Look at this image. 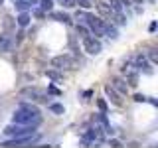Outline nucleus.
Wrapping results in <instances>:
<instances>
[{"instance_id":"f257e3e1","label":"nucleus","mask_w":158,"mask_h":148,"mask_svg":"<svg viewBox=\"0 0 158 148\" xmlns=\"http://www.w3.org/2000/svg\"><path fill=\"white\" fill-rule=\"evenodd\" d=\"M14 122H18V125H30V126H38L40 121H42V117L40 115H32V113L24 111V109H18L16 113H14L12 117Z\"/></svg>"},{"instance_id":"f03ea898","label":"nucleus","mask_w":158,"mask_h":148,"mask_svg":"<svg viewBox=\"0 0 158 148\" xmlns=\"http://www.w3.org/2000/svg\"><path fill=\"white\" fill-rule=\"evenodd\" d=\"M4 134L10 138H16V136H26V134H36V126H30V125H10L4 128Z\"/></svg>"},{"instance_id":"7ed1b4c3","label":"nucleus","mask_w":158,"mask_h":148,"mask_svg":"<svg viewBox=\"0 0 158 148\" xmlns=\"http://www.w3.org/2000/svg\"><path fill=\"white\" fill-rule=\"evenodd\" d=\"M85 22L91 26V30H93V34H95V36H105V26H107V22H105L103 18L93 16V14H85Z\"/></svg>"},{"instance_id":"20e7f679","label":"nucleus","mask_w":158,"mask_h":148,"mask_svg":"<svg viewBox=\"0 0 158 148\" xmlns=\"http://www.w3.org/2000/svg\"><path fill=\"white\" fill-rule=\"evenodd\" d=\"M83 47H85V51L87 53H91V56H97V53H101V42H99V38L97 36H87V38H83Z\"/></svg>"},{"instance_id":"39448f33","label":"nucleus","mask_w":158,"mask_h":148,"mask_svg":"<svg viewBox=\"0 0 158 148\" xmlns=\"http://www.w3.org/2000/svg\"><path fill=\"white\" fill-rule=\"evenodd\" d=\"M20 97H26V99H32V101H40V103H46L48 101V95L44 91H40L36 87H26L20 91Z\"/></svg>"},{"instance_id":"423d86ee","label":"nucleus","mask_w":158,"mask_h":148,"mask_svg":"<svg viewBox=\"0 0 158 148\" xmlns=\"http://www.w3.org/2000/svg\"><path fill=\"white\" fill-rule=\"evenodd\" d=\"M73 65H75V61L69 56H56L52 59V67H56V69H69Z\"/></svg>"},{"instance_id":"0eeeda50","label":"nucleus","mask_w":158,"mask_h":148,"mask_svg":"<svg viewBox=\"0 0 158 148\" xmlns=\"http://www.w3.org/2000/svg\"><path fill=\"white\" fill-rule=\"evenodd\" d=\"M12 47H14V39L10 34H0V51H12Z\"/></svg>"},{"instance_id":"6e6552de","label":"nucleus","mask_w":158,"mask_h":148,"mask_svg":"<svg viewBox=\"0 0 158 148\" xmlns=\"http://www.w3.org/2000/svg\"><path fill=\"white\" fill-rule=\"evenodd\" d=\"M105 95H107L109 99H111V103H113V105H117V107H121V105H123L121 97L117 95V91H115V89H113L111 85H105Z\"/></svg>"},{"instance_id":"1a4fd4ad","label":"nucleus","mask_w":158,"mask_h":148,"mask_svg":"<svg viewBox=\"0 0 158 148\" xmlns=\"http://www.w3.org/2000/svg\"><path fill=\"white\" fill-rule=\"evenodd\" d=\"M113 89H117L121 95H127L128 93V85H127V81H123V79H118V77H115L113 79V85H111Z\"/></svg>"},{"instance_id":"9d476101","label":"nucleus","mask_w":158,"mask_h":148,"mask_svg":"<svg viewBox=\"0 0 158 148\" xmlns=\"http://www.w3.org/2000/svg\"><path fill=\"white\" fill-rule=\"evenodd\" d=\"M123 69H125V73H127V81H128V85H132V87L138 85V75L131 69V65H125Z\"/></svg>"},{"instance_id":"9b49d317","label":"nucleus","mask_w":158,"mask_h":148,"mask_svg":"<svg viewBox=\"0 0 158 148\" xmlns=\"http://www.w3.org/2000/svg\"><path fill=\"white\" fill-rule=\"evenodd\" d=\"M95 4H97V10H99L101 16H107V18L113 16V10H111V6H109L107 2H95Z\"/></svg>"},{"instance_id":"f8f14e48","label":"nucleus","mask_w":158,"mask_h":148,"mask_svg":"<svg viewBox=\"0 0 158 148\" xmlns=\"http://www.w3.org/2000/svg\"><path fill=\"white\" fill-rule=\"evenodd\" d=\"M30 20H32V18H30V14H28V12H20V16L16 18V22H18V26H20V28H26L28 24H30Z\"/></svg>"},{"instance_id":"ddd939ff","label":"nucleus","mask_w":158,"mask_h":148,"mask_svg":"<svg viewBox=\"0 0 158 148\" xmlns=\"http://www.w3.org/2000/svg\"><path fill=\"white\" fill-rule=\"evenodd\" d=\"M52 18L57 20V22H63V24H71V18L65 12H52Z\"/></svg>"},{"instance_id":"4468645a","label":"nucleus","mask_w":158,"mask_h":148,"mask_svg":"<svg viewBox=\"0 0 158 148\" xmlns=\"http://www.w3.org/2000/svg\"><path fill=\"white\" fill-rule=\"evenodd\" d=\"M20 109H24V111H28V113H32V115H40V109L36 105H32V103H20Z\"/></svg>"},{"instance_id":"2eb2a0df","label":"nucleus","mask_w":158,"mask_h":148,"mask_svg":"<svg viewBox=\"0 0 158 148\" xmlns=\"http://www.w3.org/2000/svg\"><path fill=\"white\" fill-rule=\"evenodd\" d=\"M14 2H16V10H18V12H28V8H30L28 0H14Z\"/></svg>"},{"instance_id":"dca6fc26","label":"nucleus","mask_w":158,"mask_h":148,"mask_svg":"<svg viewBox=\"0 0 158 148\" xmlns=\"http://www.w3.org/2000/svg\"><path fill=\"white\" fill-rule=\"evenodd\" d=\"M38 2H40V8H42L44 12H52V8H53L52 0H38Z\"/></svg>"},{"instance_id":"f3484780","label":"nucleus","mask_w":158,"mask_h":148,"mask_svg":"<svg viewBox=\"0 0 158 148\" xmlns=\"http://www.w3.org/2000/svg\"><path fill=\"white\" fill-rule=\"evenodd\" d=\"M105 36H109L111 39H117V38H118V34H117V30L113 28L111 24H107V26H105Z\"/></svg>"},{"instance_id":"a211bd4d","label":"nucleus","mask_w":158,"mask_h":148,"mask_svg":"<svg viewBox=\"0 0 158 148\" xmlns=\"http://www.w3.org/2000/svg\"><path fill=\"white\" fill-rule=\"evenodd\" d=\"M111 10L113 12H123V0H111Z\"/></svg>"},{"instance_id":"6ab92c4d","label":"nucleus","mask_w":158,"mask_h":148,"mask_svg":"<svg viewBox=\"0 0 158 148\" xmlns=\"http://www.w3.org/2000/svg\"><path fill=\"white\" fill-rule=\"evenodd\" d=\"M49 111L56 113V115H63V105H59V103H52V105H49Z\"/></svg>"},{"instance_id":"aec40b11","label":"nucleus","mask_w":158,"mask_h":148,"mask_svg":"<svg viewBox=\"0 0 158 148\" xmlns=\"http://www.w3.org/2000/svg\"><path fill=\"white\" fill-rule=\"evenodd\" d=\"M77 36H79V38H81V39L89 36V30H87L85 26H83V24H79V26H77Z\"/></svg>"},{"instance_id":"412c9836","label":"nucleus","mask_w":158,"mask_h":148,"mask_svg":"<svg viewBox=\"0 0 158 148\" xmlns=\"http://www.w3.org/2000/svg\"><path fill=\"white\" fill-rule=\"evenodd\" d=\"M136 67H138V69L148 67V61H146V57H144V56H138V57H136Z\"/></svg>"},{"instance_id":"4be33fe9","label":"nucleus","mask_w":158,"mask_h":148,"mask_svg":"<svg viewBox=\"0 0 158 148\" xmlns=\"http://www.w3.org/2000/svg\"><path fill=\"white\" fill-rule=\"evenodd\" d=\"M48 77H49V79H53V81H61V79H63L57 71H53V69H49V71H48Z\"/></svg>"},{"instance_id":"5701e85b","label":"nucleus","mask_w":158,"mask_h":148,"mask_svg":"<svg viewBox=\"0 0 158 148\" xmlns=\"http://www.w3.org/2000/svg\"><path fill=\"white\" fill-rule=\"evenodd\" d=\"M75 4H79L81 8H85V10H89L93 6V2H89V0H75Z\"/></svg>"},{"instance_id":"b1692460","label":"nucleus","mask_w":158,"mask_h":148,"mask_svg":"<svg viewBox=\"0 0 158 148\" xmlns=\"http://www.w3.org/2000/svg\"><path fill=\"white\" fill-rule=\"evenodd\" d=\"M97 107H99V111H101V113H107V103H105V99H99V101H97Z\"/></svg>"},{"instance_id":"393cba45","label":"nucleus","mask_w":158,"mask_h":148,"mask_svg":"<svg viewBox=\"0 0 158 148\" xmlns=\"http://www.w3.org/2000/svg\"><path fill=\"white\" fill-rule=\"evenodd\" d=\"M59 2H61V6H65V8H73V6H77L75 0H59Z\"/></svg>"},{"instance_id":"a878e982","label":"nucleus","mask_w":158,"mask_h":148,"mask_svg":"<svg viewBox=\"0 0 158 148\" xmlns=\"http://www.w3.org/2000/svg\"><path fill=\"white\" fill-rule=\"evenodd\" d=\"M148 57H150V63H156V61H158V57H156V51H154V49H150V51H148Z\"/></svg>"},{"instance_id":"bb28decb","label":"nucleus","mask_w":158,"mask_h":148,"mask_svg":"<svg viewBox=\"0 0 158 148\" xmlns=\"http://www.w3.org/2000/svg\"><path fill=\"white\" fill-rule=\"evenodd\" d=\"M48 91H49V93H53V95H61V91H59V89H56L53 85H49V87H48Z\"/></svg>"},{"instance_id":"cd10ccee","label":"nucleus","mask_w":158,"mask_h":148,"mask_svg":"<svg viewBox=\"0 0 158 148\" xmlns=\"http://www.w3.org/2000/svg\"><path fill=\"white\" fill-rule=\"evenodd\" d=\"M75 20H79V22H85V12H77L75 14Z\"/></svg>"},{"instance_id":"c85d7f7f","label":"nucleus","mask_w":158,"mask_h":148,"mask_svg":"<svg viewBox=\"0 0 158 148\" xmlns=\"http://www.w3.org/2000/svg\"><path fill=\"white\" fill-rule=\"evenodd\" d=\"M109 144H111V146H115V148H121V142L115 140V138H113V140H109Z\"/></svg>"},{"instance_id":"c756f323","label":"nucleus","mask_w":158,"mask_h":148,"mask_svg":"<svg viewBox=\"0 0 158 148\" xmlns=\"http://www.w3.org/2000/svg\"><path fill=\"white\" fill-rule=\"evenodd\" d=\"M135 101H136V103H144V101H146V97H142V95H135Z\"/></svg>"},{"instance_id":"7c9ffc66","label":"nucleus","mask_w":158,"mask_h":148,"mask_svg":"<svg viewBox=\"0 0 158 148\" xmlns=\"http://www.w3.org/2000/svg\"><path fill=\"white\" fill-rule=\"evenodd\" d=\"M34 14H36V16H38V18H44V16H46V12H44V10H42V8H40V10H36V12H34Z\"/></svg>"},{"instance_id":"2f4dec72","label":"nucleus","mask_w":158,"mask_h":148,"mask_svg":"<svg viewBox=\"0 0 158 148\" xmlns=\"http://www.w3.org/2000/svg\"><path fill=\"white\" fill-rule=\"evenodd\" d=\"M148 30H150V32H154V30H156V22H152L150 26H148Z\"/></svg>"},{"instance_id":"473e14b6","label":"nucleus","mask_w":158,"mask_h":148,"mask_svg":"<svg viewBox=\"0 0 158 148\" xmlns=\"http://www.w3.org/2000/svg\"><path fill=\"white\" fill-rule=\"evenodd\" d=\"M28 4H38V0H28Z\"/></svg>"},{"instance_id":"72a5a7b5","label":"nucleus","mask_w":158,"mask_h":148,"mask_svg":"<svg viewBox=\"0 0 158 148\" xmlns=\"http://www.w3.org/2000/svg\"><path fill=\"white\" fill-rule=\"evenodd\" d=\"M2 2H4V0H0V6H2Z\"/></svg>"}]
</instances>
